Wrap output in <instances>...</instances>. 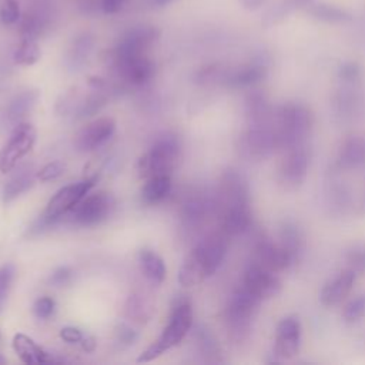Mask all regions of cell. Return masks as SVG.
<instances>
[{
	"label": "cell",
	"instance_id": "obj_33",
	"mask_svg": "<svg viewBox=\"0 0 365 365\" xmlns=\"http://www.w3.org/2000/svg\"><path fill=\"white\" fill-rule=\"evenodd\" d=\"M344 319L346 322H355L365 315V295H359L352 299L344 309Z\"/></svg>",
	"mask_w": 365,
	"mask_h": 365
},
{
	"label": "cell",
	"instance_id": "obj_26",
	"mask_svg": "<svg viewBox=\"0 0 365 365\" xmlns=\"http://www.w3.org/2000/svg\"><path fill=\"white\" fill-rule=\"evenodd\" d=\"M138 261L143 274L148 278L153 284H161L165 278L167 268L163 258L153 250L143 248L138 252Z\"/></svg>",
	"mask_w": 365,
	"mask_h": 365
},
{
	"label": "cell",
	"instance_id": "obj_48",
	"mask_svg": "<svg viewBox=\"0 0 365 365\" xmlns=\"http://www.w3.org/2000/svg\"><path fill=\"white\" fill-rule=\"evenodd\" d=\"M4 362H6V359H4V358L0 355V364H4Z\"/></svg>",
	"mask_w": 365,
	"mask_h": 365
},
{
	"label": "cell",
	"instance_id": "obj_18",
	"mask_svg": "<svg viewBox=\"0 0 365 365\" xmlns=\"http://www.w3.org/2000/svg\"><path fill=\"white\" fill-rule=\"evenodd\" d=\"M267 70V61L264 58H255L238 67L227 68L224 84L235 88L252 87L265 78Z\"/></svg>",
	"mask_w": 365,
	"mask_h": 365
},
{
	"label": "cell",
	"instance_id": "obj_42",
	"mask_svg": "<svg viewBox=\"0 0 365 365\" xmlns=\"http://www.w3.org/2000/svg\"><path fill=\"white\" fill-rule=\"evenodd\" d=\"M339 76L342 80L345 81H356L361 76V70L358 67V64L355 63H346L341 67L339 70Z\"/></svg>",
	"mask_w": 365,
	"mask_h": 365
},
{
	"label": "cell",
	"instance_id": "obj_22",
	"mask_svg": "<svg viewBox=\"0 0 365 365\" xmlns=\"http://www.w3.org/2000/svg\"><path fill=\"white\" fill-rule=\"evenodd\" d=\"M278 244L289 257L292 265L299 259L304 248V234L294 221H284L278 231Z\"/></svg>",
	"mask_w": 365,
	"mask_h": 365
},
{
	"label": "cell",
	"instance_id": "obj_16",
	"mask_svg": "<svg viewBox=\"0 0 365 365\" xmlns=\"http://www.w3.org/2000/svg\"><path fill=\"white\" fill-rule=\"evenodd\" d=\"M115 131L111 117H100L84 125L76 135L74 144L80 151H93L104 144Z\"/></svg>",
	"mask_w": 365,
	"mask_h": 365
},
{
	"label": "cell",
	"instance_id": "obj_45",
	"mask_svg": "<svg viewBox=\"0 0 365 365\" xmlns=\"http://www.w3.org/2000/svg\"><path fill=\"white\" fill-rule=\"evenodd\" d=\"M81 344H83V349H86V351H93L94 349V339L93 338H84L83 341H81Z\"/></svg>",
	"mask_w": 365,
	"mask_h": 365
},
{
	"label": "cell",
	"instance_id": "obj_2",
	"mask_svg": "<svg viewBox=\"0 0 365 365\" xmlns=\"http://www.w3.org/2000/svg\"><path fill=\"white\" fill-rule=\"evenodd\" d=\"M225 254L227 235L222 231L204 237L184 259L178 272V282L182 287L202 282L220 268Z\"/></svg>",
	"mask_w": 365,
	"mask_h": 365
},
{
	"label": "cell",
	"instance_id": "obj_39",
	"mask_svg": "<svg viewBox=\"0 0 365 365\" xmlns=\"http://www.w3.org/2000/svg\"><path fill=\"white\" fill-rule=\"evenodd\" d=\"M131 0H100V7L104 14L113 16L121 13Z\"/></svg>",
	"mask_w": 365,
	"mask_h": 365
},
{
	"label": "cell",
	"instance_id": "obj_35",
	"mask_svg": "<svg viewBox=\"0 0 365 365\" xmlns=\"http://www.w3.org/2000/svg\"><path fill=\"white\" fill-rule=\"evenodd\" d=\"M56 309V302L53 298L50 297H41L38 298L36 302H34V307H33V311L36 314L37 318L40 319H47L53 315Z\"/></svg>",
	"mask_w": 365,
	"mask_h": 365
},
{
	"label": "cell",
	"instance_id": "obj_20",
	"mask_svg": "<svg viewBox=\"0 0 365 365\" xmlns=\"http://www.w3.org/2000/svg\"><path fill=\"white\" fill-rule=\"evenodd\" d=\"M336 165L339 170H355L365 165V134L351 135L342 143Z\"/></svg>",
	"mask_w": 365,
	"mask_h": 365
},
{
	"label": "cell",
	"instance_id": "obj_36",
	"mask_svg": "<svg viewBox=\"0 0 365 365\" xmlns=\"http://www.w3.org/2000/svg\"><path fill=\"white\" fill-rule=\"evenodd\" d=\"M346 259L349 262V268L355 272H365V248L364 247H355L352 248Z\"/></svg>",
	"mask_w": 365,
	"mask_h": 365
},
{
	"label": "cell",
	"instance_id": "obj_15",
	"mask_svg": "<svg viewBox=\"0 0 365 365\" xmlns=\"http://www.w3.org/2000/svg\"><path fill=\"white\" fill-rule=\"evenodd\" d=\"M242 285L261 301L274 298L281 292V281L275 272L258 265L254 261L244 271Z\"/></svg>",
	"mask_w": 365,
	"mask_h": 365
},
{
	"label": "cell",
	"instance_id": "obj_6",
	"mask_svg": "<svg viewBox=\"0 0 365 365\" xmlns=\"http://www.w3.org/2000/svg\"><path fill=\"white\" fill-rule=\"evenodd\" d=\"M181 144L175 134L164 133L151 144L150 150L138 161V173L144 178L171 174L180 158Z\"/></svg>",
	"mask_w": 365,
	"mask_h": 365
},
{
	"label": "cell",
	"instance_id": "obj_38",
	"mask_svg": "<svg viewBox=\"0 0 365 365\" xmlns=\"http://www.w3.org/2000/svg\"><path fill=\"white\" fill-rule=\"evenodd\" d=\"M198 344H200L201 351L204 352V355H208L210 358H211L212 355H218L217 342L212 339L211 334L207 332L205 329L198 334Z\"/></svg>",
	"mask_w": 365,
	"mask_h": 365
},
{
	"label": "cell",
	"instance_id": "obj_8",
	"mask_svg": "<svg viewBox=\"0 0 365 365\" xmlns=\"http://www.w3.org/2000/svg\"><path fill=\"white\" fill-rule=\"evenodd\" d=\"M240 148L244 155L252 160H265L279 150L274 120L264 124H247L240 137Z\"/></svg>",
	"mask_w": 365,
	"mask_h": 365
},
{
	"label": "cell",
	"instance_id": "obj_28",
	"mask_svg": "<svg viewBox=\"0 0 365 365\" xmlns=\"http://www.w3.org/2000/svg\"><path fill=\"white\" fill-rule=\"evenodd\" d=\"M41 51L36 38L23 37L13 53V61L19 66H33L40 60Z\"/></svg>",
	"mask_w": 365,
	"mask_h": 365
},
{
	"label": "cell",
	"instance_id": "obj_21",
	"mask_svg": "<svg viewBox=\"0 0 365 365\" xmlns=\"http://www.w3.org/2000/svg\"><path fill=\"white\" fill-rule=\"evenodd\" d=\"M37 98H38V94L34 90H26L16 94L4 108L3 125L16 127L21 121V118L33 110Z\"/></svg>",
	"mask_w": 365,
	"mask_h": 365
},
{
	"label": "cell",
	"instance_id": "obj_19",
	"mask_svg": "<svg viewBox=\"0 0 365 365\" xmlns=\"http://www.w3.org/2000/svg\"><path fill=\"white\" fill-rule=\"evenodd\" d=\"M356 278V272L351 268L344 269L334 278H331L321 289L319 299L324 305L331 307L339 304L352 289Z\"/></svg>",
	"mask_w": 365,
	"mask_h": 365
},
{
	"label": "cell",
	"instance_id": "obj_24",
	"mask_svg": "<svg viewBox=\"0 0 365 365\" xmlns=\"http://www.w3.org/2000/svg\"><path fill=\"white\" fill-rule=\"evenodd\" d=\"M247 124H264L274 120V110L261 91H252L245 98Z\"/></svg>",
	"mask_w": 365,
	"mask_h": 365
},
{
	"label": "cell",
	"instance_id": "obj_7",
	"mask_svg": "<svg viewBox=\"0 0 365 365\" xmlns=\"http://www.w3.org/2000/svg\"><path fill=\"white\" fill-rule=\"evenodd\" d=\"M217 215L250 208V190L245 177L234 168L222 173L215 192Z\"/></svg>",
	"mask_w": 365,
	"mask_h": 365
},
{
	"label": "cell",
	"instance_id": "obj_14",
	"mask_svg": "<svg viewBox=\"0 0 365 365\" xmlns=\"http://www.w3.org/2000/svg\"><path fill=\"white\" fill-rule=\"evenodd\" d=\"M301 345V322L295 315L284 317L275 329L272 362L292 358Z\"/></svg>",
	"mask_w": 365,
	"mask_h": 365
},
{
	"label": "cell",
	"instance_id": "obj_4",
	"mask_svg": "<svg viewBox=\"0 0 365 365\" xmlns=\"http://www.w3.org/2000/svg\"><path fill=\"white\" fill-rule=\"evenodd\" d=\"M312 127V114L301 103H287L274 111V128L279 150L302 145Z\"/></svg>",
	"mask_w": 365,
	"mask_h": 365
},
{
	"label": "cell",
	"instance_id": "obj_34",
	"mask_svg": "<svg viewBox=\"0 0 365 365\" xmlns=\"http://www.w3.org/2000/svg\"><path fill=\"white\" fill-rule=\"evenodd\" d=\"M64 170H66V165L61 161H51V163H47L46 165H43L36 173V175H37V180L46 182V181H51V180H56L60 175H63Z\"/></svg>",
	"mask_w": 365,
	"mask_h": 365
},
{
	"label": "cell",
	"instance_id": "obj_10",
	"mask_svg": "<svg viewBox=\"0 0 365 365\" xmlns=\"http://www.w3.org/2000/svg\"><path fill=\"white\" fill-rule=\"evenodd\" d=\"M36 137V128L30 123H19L0 150V171L4 174L10 173L33 150Z\"/></svg>",
	"mask_w": 365,
	"mask_h": 365
},
{
	"label": "cell",
	"instance_id": "obj_3",
	"mask_svg": "<svg viewBox=\"0 0 365 365\" xmlns=\"http://www.w3.org/2000/svg\"><path fill=\"white\" fill-rule=\"evenodd\" d=\"M259 304L261 299L244 285L232 292L224 309L225 329L232 342L241 344L250 336Z\"/></svg>",
	"mask_w": 365,
	"mask_h": 365
},
{
	"label": "cell",
	"instance_id": "obj_5",
	"mask_svg": "<svg viewBox=\"0 0 365 365\" xmlns=\"http://www.w3.org/2000/svg\"><path fill=\"white\" fill-rule=\"evenodd\" d=\"M192 325V308L190 302L182 301L178 302L171 312V317L168 319L167 327L163 329L160 336L147 348L144 349L140 356L137 358L138 362H148L160 355H163L165 351L177 346L188 334Z\"/></svg>",
	"mask_w": 365,
	"mask_h": 365
},
{
	"label": "cell",
	"instance_id": "obj_40",
	"mask_svg": "<svg viewBox=\"0 0 365 365\" xmlns=\"http://www.w3.org/2000/svg\"><path fill=\"white\" fill-rule=\"evenodd\" d=\"M71 269L67 268V267H60L57 268L51 275H50V282L56 287H61V285H66L70 282L71 279Z\"/></svg>",
	"mask_w": 365,
	"mask_h": 365
},
{
	"label": "cell",
	"instance_id": "obj_12",
	"mask_svg": "<svg viewBox=\"0 0 365 365\" xmlns=\"http://www.w3.org/2000/svg\"><path fill=\"white\" fill-rule=\"evenodd\" d=\"M308 167L309 153L305 144L284 150V157L278 167L279 184L287 190L299 187L308 174Z\"/></svg>",
	"mask_w": 365,
	"mask_h": 365
},
{
	"label": "cell",
	"instance_id": "obj_44",
	"mask_svg": "<svg viewBox=\"0 0 365 365\" xmlns=\"http://www.w3.org/2000/svg\"><path fill=\"white\" fill-rule=\"evenodd\" d=\"M240 1L247 9H258L265 3V0H240Z\"/></svg>",
	"mask_w": 365,
	"mask_h": 365
},
{
	"label": "cell",
	"instance_id": "obj_30",
	"mask_svg": "<svg viewBox=\"0 0 365 365\" xmlns=\"http://www.w3.org/2000/svg\"><path fill=\"white\" fill-rule=\"evenodd\" d=\"M309 13L324 21L328 23H341V21H346L349 20V14L335 6H329V4H314L309 6Z\"/></svg>",
	"mask_w": 365,
	"mask_h": 365
},
{
	"label": "cell",
	"instance_id": "obj_25",
	"mask_svg": "<svg viewBox=\"0 0 365 365\" xmlns=\"http://www.w3.org/2000/svg\"><path fill=\"white\" fill-rule=\"evenodd\" d=\"M37 178L34 170L31 167H23L17 173H14L3 188V201L10 202L23 192H26Z\"/></svg>",
	"mask_w": 365,
	"mask_h": 365
},
{
	"label": "cell",
	"instance_id": "obj_32",
	"mask_svg": "<svg viewBox=\"0 0 365 365\" xmlns=\"http://www.w3.org/2000/svg\"><path fill=\"white\" fill-rule=\"evenodd\" d=\"M14 265L13 264H4L0 267V314L4 309L10 288H11V282L14 278Z\"/></svg>",
	"mask_w": 365,
	"mask_h": 365
},
{
	"label": "cell",
	"instance_id": "obj_29",
	"mask_svg": "<svg viewBox=\"0 0 365 365\" xmlns=\"http://www.w3.org/2000/svg\"><path fill=\"white\" fill-rule=\"evenodd\" d=\"M154 307L151 301L143 295V294H134L130 295L127 304H125V312L130 318H134V321H148L153 315Z\"/></svg>",
	"mask_w": 365,
	"mask_h": 365
},
{
	"label": "cell",
	"instance_id": "obj_1",
	"mask_svg": "<svg viewBox=\"0 0 365 365\" xmlns=\"http://www.w3.org/2000/svg\"><path fill=\"white\" fill-rule=\"evenodd\" d=\"M160 31L153 26L130 27L110 53V63L117 76L133 86H143L154 76V61L148 51Z\"/></svg>",
	"mask_w": 365,
	"mask_h": 365
},
{
	"label": "cell",
	"instance_id": "obj_9",
	"mask_svg": "<svg viewBox=\"0 0 365 365\" xmlns=\"http://www.w3.org/2000/svg\"><path fill=\"white\" fill-rule=\"evenodd\" d=\"M94 180L87 178L78 182H73L61 187L47 202L46 210L40 218L41 225H50L67 212H71L74 207L88 194L93 188Z\"/></svg>",
	"mask_w": 365,
	"mask_h": 365
},
{
	"label": "cell",
	"instance_id": "obj_43",
	"mask_svg": "<svg viewBox=\"0 0 365 365\" xmlns=\"http://www.w3.org/2000/svg\"><path fill=\"white\" fill-rule=\"evenodd\" d=\"M117 339L124 345H130L137 339V332L127 325H120L117 331Z\"/></svg>",
	"mask_w": 365,
	"mask_h": 365
},
{
	"label": "cell",
	"instance_id": "obj_17",
	"mask_svg": "<svg viewBox=\"0 0 365 365\" xmlns=\"http://www.w3.org/2000/svg\"><path fill=\"white\" fill-rule=\"evenodd\" d=\"M254 262H257L258 265H261L272 272L287 269L292 265L289 257L279 247V244L271 241L267 237H259L258 241L255 242Z\"/></svg>",
	"mask_w": 365,
	"mask_h": 365
},
{
	"label": "cell",
	"instance_id": "obj_31",
	"mask_svg": "<svg viewBox=\"0 0 365 365\" xmlns=\"http://www.w3.org/2000/svg\"><path fill=\"white\" fill-rule=\"evenodd\" d=\"M21 20L19 0H3L0 6V21L4 26H14Z\"/></svg>",
	"mask_w": 365,
	"mask_h": 365
},
{
	"label": "cell",
	"instance_id": "obj_47",
	"mask_svg": "<svg viewBox=\"0 0 365 365\" xmlns=\"http://www.w3.org/2000/svg\"><path fill=\"white\" fill-rule=\"evenodd\" d=\"M358 207H359V212L364 214V212H365V188H364V192H362V195H361V200H359Z\"/></svg>",
	"mask_w": 365,
	"mask_h": 365
},
{
	"label": "cell",
	"instance_id": "obj_27",
	"mask_svg": "<svg viewBox=\"0 0 365 365\" xmlns=\"http://www.w3.org/2000/svg\"><path fill=\"white\" fill-rule=\"evenodd\" d=\"M171 191V177L168 174L154 175L147 178V182L144 184L141 190L143 201L147 204H157L170 194Z\"/></svg>",
	"mask_w": 365,
	"mask_h": 365
},
{
	"label": "cell",
	"instance_id": "obj_11",
	"mask_svg": "<svg viewBox=\"0 0 365 365\" xmlns=\"http://www.w3.org/2000/svg\"><path fill=\"white\" fill-rule=\"evenodd\" d=\"M115 202L111 194L98 191L86 195L71 211V221L81 227H91L103 222L113 212Z\"/></svg>",
	"mask_w": 365,
	"mask_h": 365
},
{
	"label": "cell",
	"instance_id": "obj_23",
	"mask_svg": "<svg viewBox=\"0 0 365 365\" xmlns=\"http://www.w3.org/2000/svg\"><path fill=\"white\" fill-rule=\"evenodd\" d=\"M13 349L24 364H48L54 361L50 352L44 351L30 336L21 332L13 336Z\"/></svg>",
	"mask_w": 365,
	"mask_h": 365
},
{
	"label": "cell",
	"instance_id": "obj_41",
	"mask_svg": "<svg viewBox=\"0 0 365 365\" xmlns=\"http://www.w3.org/2000/svg\"><path fill=\"white\" fill-rule=\"evenodd\" d=\"M60 338L68 344H77L84 339L83 332L76 327H64L60 331Z\"/></svg>",
	"mask_w": 365,
	"mask_h": 365
},
{
	"label": "cell",
	"instance_id": "obj_46",
	"mask_svg": "<svg viewBox=\"0 0 365 365\" xmlns=\"http://www.w3.org/2000/svg\"><path fill=\"white\" fill-rule=\"evenodd\" d=\"M173 0H150V3L154 6V7H165L171 3Z\"/></svg>",
	"mask_w": 365,
	"mask_h": 365
},
{
	"label": "cell",
	"instance_id": "obj_37",
	"mask_svg": "<svg viewBox=\"0 0 365 365\" xmlns=\"http://www.w3.org/2000/svg\"><path fill=\"white\" fill-rule=\"evenodd\" d=\"M90 48H91V40L87 36L78 38V41L74 46L73 56H71L73 64H81L84 61V58H87Z\"/></svg>",
	"mask_w": 365,
	"mask_h": 365
},
{
	"label": "cell",
	"instance_id": "obj_13",
	"mask_svg": "<svg viewBox=\"0 0 365 365\" xmlns=\"http://www.w3.org/2000/svg\"><path fill=\"white\" fill-rule=\"evenodd\" d=\"M211 214H217L215 195L202 190H195L184 197L180 215L187 228H197L198 225H202Z\"/></svg>",
	"mask_w": 365,
	"mask_h": 365
}]
</instances>
